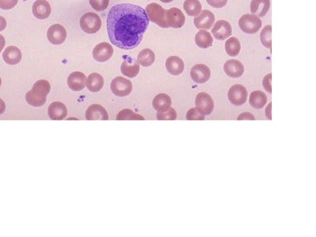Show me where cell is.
<instances>
[{
  "label": "cell",
  "instance_id": "ffe728a7",
  "mask_svg": "<svg viewBox=\"0 0 316 237\" xmlns=\"http://www.w3.org/2000/svg\"><path fill=\"white\" fill-rule=\"evenodd\" d=\"M224 70L228 76L237 78L244 74V65L237 59H230L225 63Z\"/></svg>",
  "mask_w": 316,
  "mask_h": 237
},
{
  "label": "cell",
  "instance_id": "30bf717a",
  "mask_svg": "<svg viewBox=\"0 0 316 237\" xmlns=\"http://www.w3.org/2000/svg\"><path fill=\"white\" fill-rule=\"evenodd\" d=\"M121 73L124 76L133 78L139 74L140 65L137 59H134L129 55H125L121 64Z\"/></svg>",
  "mask_w": 316,
  "mask_h": 237
},
{
  "label": "cell",
  "instance_id": "60d3db41",
  "mask_svg": "<svg viewBox=\"0 0 316 237\" xmlns=\"http://www.w3.org/2000/svg\"><path fill=\"white\" fill-rule=\"evenodd\" d=\"M5 44H6V41H5V38L3 37L1 34H0V53L2 52L3 49L4 48V46H5Z\"/></svg>",
  "mask_w": 316,
  "mask_h": 237
},
{
  "label": "cell",
  "instance_id": "3957f363",
  "mask_svg": "<svg viewBox=\"0 0 316 237\" xmlns=\"http://www.w3.org/2000/svg\"><path fill=\"white\" fill-rule=\"evenodd\" d=\"M101 19L96 14L88 12L84 14L80 19L81 30L88 34L97 33L101 28Z\"/></svg>",
  "mask_w": 316,
  "mask_h": 237
},
{
  "label": "cell",
  "instance_id": "5b68a950",
  "mask_svg": "<svg viewBox=\"0 0 316 237\" xmlns=\"http://www.w3.org/2000/svg\"><path fill=\"white\" fill-rule=\"evenodd\" d=\"M239 26L244 33L254 34L259 32L262 27V21L256 15L247 14L243 15L239 20Z\"/></svg>",
  "mask_w": 316,
  "mask_h": 237
},
{
  "label": "cell",
  "instance_id": "ac0fdd59",
  "mask_svg": "<svg viewBox=\"0 0 316 237\" xmlns=\"http://www.w3.org/2000/svg\"><path fill=\"white\" fill-rule=\"evenodd\" d=\"M86 84V77L83 73L79 71L73 72L67 78L69 88L75 92L83 90Z\"/></svg>",
  "mask_w": 316,
  "mask_h": 237
},
{
  "label": "cell",
  "instance_id": "836d02e7",
  "mask_svg": "<svg viewBox=\"0 0 316 237\" xmlns=\"http://www.w3.org/2000/svg\"><path fill=\"white\" fill-rule=\"evenodd\" d=\"M186 119L187 120H204L205 115L200 112L197 108H193L187 111Z\"/></svg>",
  "mask_w": 316,
  "mask_h": 237
},
{
  "label": "cell",
  "instance_id": "484cf974",
  "mask_svg": "<svg viewBox=\"0 0 316 237\" xmlns=\"http://www.w3.org/2000/svg\"><path fill=\"white\" fill-rule=\"evenodd\" d=\"M266 102H267V97L263 91L256 90L250 95V105L253 109H262L266 105Z\"/></svg>",
  "mask_w": 316,
  "mask_h": 237
},
{
  "label": "cell",
  "instance_id": "44dd1931",
  "mask_svg": "<svg viewBox=\"0 0 316 237\" xmlns=\"http://www.w3.org/2000/svg\"><path fill=\"white\" fill-rule=\"evenodd\" d=\"M167 70L172 75H179L183 73L185 65L183 61L178 56H170L167 59L165 63Z\"/></svg>",
  "mask_w": 316,
  "mask_h": 237
},
{
  "label": "cell",
  "instance_id": "4dcf8cb0",
  "mask_svg": "<svg viewBox=\"0 0 316 237\" xmlns=\"http://www.w3.org/2000/svg\"><path fill=\"white\" fill-rule=\"evenodd\" d=\"M117 120H145V118L131 109H124L117 114Z\"/></svg>",
  "mask_w": 316,
  "mask_h": 237
},
{
  "label": "cell",
  "instance_id": "d6a6232c",
  "mask_svg": "<svg viewBox=\"0 0 316 237\" xmlns=\"http://www.w3.org/2000/svg\"><path fill=\"white\" fill-rule=\"evenodd\" d=\"M177 117L176 112L173 108H169L168 110L164 112H157V120H175Z\"/></svg>",
  "mask_w": 316,
  "mask_h": 237
},
{
  "label": "cell",
  "instance_id": "4fadbf2b",
  "mask_svg": "<svg viewBox=\"0 0 316 237\" xmlns=\"http://www.w3.org/2000/svg\"><path fill=\"white\" fill-rule=\"evenodd\" d=\"M215 15L209 10L201 11L200 15L194 19V26L198 30H209L215 24Z\"/></svg>",
  "mask_w": 316,
  "mask_h": 237
},
{
  "label": "cell",
  "instance_id": "4316f807",
  "mask_svg": "<svg viewBox=\"0 0 316 237\" xmlns=\"http://www.w3.org/2000/svg\"><path fill=\"white\" fill-rule=\"evenodd\" d=\"M194 41L197 46L200 48H208L213 44V37L209 32L201 30L196 33Z\"/></svg>",
  "mask_w": 316,
  "mask_h": 237
},
{
  "label": "cell",
  "instance_id": "cb8c5ba5",
  "mask_svg": "<svg viewBox=\"0 0 316 237\" xmlns=\"http://www.w3.org/2000/svg\"><path fill=\"white\" fill-rule=\"evenodd\" d=\"M270 0H252L251 3V11L252 15L264 17L270 9Z\"/></svg>",
  "mask_w": 316,
  "mask_h": 237
},
{
  "label": "cell",
  "instance_id": "5bb4252c",
  "mask_svg": "<svg viewBox=\"0 0 316 237\" xmlns=\"http://www.w3.org/2000/svg\"><path fill=\"white\" fill-rule=\"evenodd\" d=\"M210 69L205 64H197L190 70V77L197 84H203L210 78Z\"/></svg>",
  "mask_w": 316,
  "mask_h": 237
},
{
  "label": "cell",
  "instance_id": "f35d334b",
  "mask_svg": "<svg viewBox=\"0 0 316 237\" xmlns=\"http://www.w3.org/2000/svg\"><path fill=\"white\" fill-rule=\"evenodd\" d=\"M246 119L249 120H255V116H252L249 112H244V113L240 115L237 118V120H246Z\"/></svg>",
  "mask_w": 316,
  "mask_h": 237
},
{
  "label": "cell",
  "instance_id": "83f0119b",
  "mask_svg": "<svg viewBox=\"0 0 316 237\" xmlns=\"http://www.w3.org/2000/svg\"><path fill=\"white\" fill-rule=\"evenodd\" d=\"M154 61H155V54L150 48L142 50L138 55V62L139 64L144 67L151 66L154 63Z\"/></svg>",
  "mask_w": 316,
  "mask_h": 237
},
{
  "label": "cell",
  "instance_id": "7bdbcfd3",
  "mask_svg": "<svg viewBox=\"0 0 316 237\" xmlns=\"http://www.w3.org/2000/svg\"><path fill=\"white\" fill-rule=\"evenodd\" d=\"M161 2L164 3V4H168V3H171L173 1V0H160Z\"/></svg>",
  "mask_w": 316,
  "mask_h": 237
},
{
  "label": "cell",
  "instance_id": "7a4b0ae2",
  "mask_svg": "<svg viewBox=\"0 0 316 237\" xmlns=\"http://www.w3.org/2000/svg\"><path fill=\"white\" fill-rule=\"evenodd\" d=\"M51 85L47 80H39L34 83L31 90L26 95V100L29 105L33 107H41L47 101V96L50 93Z\"/></svg>",
  "mask_w": 316,
  "mask_h": 237
},
{
  "label": "cell",
  "instance_id": "ab89813d",
  "mask_svg": "<svg viewBox=\"0 0 316 237\" xmlns=\"http://www.w3.org/2000/svg\"><path fill=\"white\" fill-rule=\"evenodd\" d=\"M7 27V21L4 17L0 16V32L5 30Z\"/></svg>",
  "mask_w": 316,
  "mask_h": 237
},
{
  "label": "cell",
  "instance_id": "d590c367",
  "mask_svg": "<svg viewBox=\"0 0 316 237\" xmlns=\"http://www.w3.org/2000/svg\"><path fill=\"white\" fill-rule=\"evenodd\" d=\"M19 0H0V9L12 10L17 5Z\"/></svg>",
  "mask_w": 316,
  "mask_h": 237
},
{
  "label": "cell",
  "instance_id": "f1b7e54d",
  "mask_svg": "<svg viewBox=\"0 0 316 237\" xmlns=\"http://www.w3.org/2000/svg\"><path fill=\"white\" fill-rule=\"evenodd\" d=\"M183 9L189 16H198L201 11V3L198 0H185Z\"/></svg>",
  "mask_w": 316,
  "mask_h": 237
},
{
  "label": "cell",
  "instance_id": "e575fe53",
  "mask_svg": "<svg viewBox=\"0 0 316 237\" xmlns=\"http://www.w3.org/2000/svg\"><path fill=\"white\" fill-rule=\"evenodd\" d=\"M89 4L95 11H103L109 7L110 0H89Z\"/></svg>",
  "mask_w": 316,
  "mask_h": 237
},
{
  "label": "cell",
  "instance_id": "277c9868",
  "mask_svg": "<svg viewBox=\"0 0 316 237\" xmlns=\"http://www.w3.org/2000/svg\"><path fill=\"white\" fill-rule=\"evenodd\" d=\"M145 11L150 22H154L160 27L165 29L168 28L165 20L166 10L164 9L161 5L152 3L147 5Z\"/></svg>",
  "mask_w": 316,
  "mask_h": 237
},
{
  "label": "cell",
  "instance_id": "7c38bea8",
  "mask_svg": "<svg viewBox=\"0 0 316 237\" xmlns=\"http://www.w3.org/2000/svg\"><path fill=\"white\" fill-rule=\"evenodd\" d=\"M195 106L205 116L209 115L213 112L215 103L211 96L206 93H199L195 98Z\"/></svg>",
  "mask_w": 316,
  "mask_h": 237
},
{
  "label": "cell",
  "instance_id": "8992f818",
  "mask_svg": "<svg viewBox=\"0 0 316 237\" xmlns=\"http://www.w3.org/2000/svg\"><path fill=\"white\" fill-rule=\"evenodd\" d=\"M110 87L112 92L120 98H124L129 95L133 88L132 82L124 77H115L112 81Z\"/></svg>",
  "mask_w": 316,
  "mask_h": 237
},
{
  "label": "cell",
  "instance_id": "603a6c76",
  "mask_svg": "<svg viewBox=\"0 0 316 237\" xmlns=\"http://www.w3.org/2000/svg\"><path fill=\"white\" fill-rule=\"evenodd\" d=\"M172 105V99L165 94H160L153 100V107L157 112H166Z\"/></svg>",
  "mask_w": 316,
  "mask_h": 237
},
{
  "label": "cell",
  "instance_id": "9c48e42d",
  "mask_svg": "<svg viewBox=\"0 0 316 237\" xmlns=\"http://www.w3.org/2000/svg\"><path fill=\"white\" fill-rule=\"evenodd\" d=\"M47 37L51 44L59 45L63 44L67 38V31L61 25L54 24L48 29Z\"/></svg>",
  "mask_w": 316,
  "mask_h": 237
},
{
  "label": "cell",
  "instance_id": "7402d4cb",
  "mask_svg": "<svg viewBox=\"0 0 316 237\" xmlns=\"http://www.w3.org/2000/svg\"><path fill=\"white\" fill-rule=\"evenodd\" d=\"M22 58V52L19 48L15 46L8 47L3 54V59L9 65H17L20 63Z\"/></svg>",
  "mask_w": 316,
  "mask_h": 237
},
{
  "label": "cell",
  "instance_id": "b9f144b4",
  "mask_svg": "<svg viewBox=\"0 0 316 237\" xmlns=\"http://www.w3.org/2000/svg\"><path fill=\"white\" fill-rule=\"evenodd\" d=\"M6 110V105L2 99H0V115H2Z\"/></svg>",
  "mask_w": 316,
  "mask_h": 237
},
{
  "label": "cell",
  "instance_id": "ba28073f",
  "mask_svg": "<svg viewBox=\"0 0 316 237\" xmlns=\"http://www.w3.org/2000/svg\"><path fill=\"white\" fill-rule=\"evenodd\" d=\"M165 20L168 28L180 29L185 24V16L179 8H171L166 11Z\"/></svg>",
  "mask_w": 316,
  "mask_h": 237
},
{
  "label": "cell",
  "instance_id": "1f68e13d",
  "mask_svg": "<svg viewBox=\"0 0 316 237\" xmlns=\"http://www.w3.org/2000/svg\"><path fill=\"white\" fill-rule=\"evenodd\" d=\"M272 26L268 25L261 32L260 40L263 46L266 48H271L272 46Z\"/></svg>",
  "mask_w": 316,
  "mask_h": 237
},
{
  "label": "cell",
  "instance_id": "9a60e30c",
  "mask_svg": "<svg viewBox=\"0 0 316 237\" xmlns=\"http://www.w3.org/2000/svg\"><path fill=\"white\" fill-rule=\"evenodd\" d=\"M232 26L227 21L219 20L215 23L212 29V34L214 37L219 40L223 41L229 38L232 35Z\"/></svg>",
  "mask_w": 316,
  "mask_h": 237
},
{
  "label": "cell",
  "instance_id": "ee69618b",
  "mask_svg": "<svg viewBox=\"0 0 316 237\" xmlns=\"http://www.w3.org/2000/svg\"><path fill=\"white\" fill-rule=\"evenodd\" d=\"M1 85H2V80H1V77H0V87H1Z\"/></svg>",
  "mask_w": 316,
  "mask_h": 237
},
{
  "label": "cell",
  "instance_id": "d6986e66",
  "mask_svg": "<svg viewBox=\"0 0 316 237\" xmlns=\"http://www.w3.org/2000/svg\"><path fill=\"white\" fill-rule=\"evenodd\" d=\"M48 113L52 120H63L67 116V107L61 102L55 101L48 107Z\"/></svg>",
  "mask_w": 316,
  "mask_h": 237
},
{
  "label": "cell",
  "instance_id": "f546056e",
  "mask_svg": "<svg viewBox=\"0 0 316 237\" xmlns=\"http://www.w3.org/2000/svg\"><path fill=\"white\" fill-rule=\"evenodd\" d=\"M241 42L239 41L237 37H231L228 39V41L226 42V53L230 56H237L241 52Z\"/></svg>",
  "mask_w": 316,
  "mask_h": 237
},
{
  "label": "cell",
  "instance_id": "52a82bcc",
  "mask_svg": "<svg viewBox=\"0 0 316 237\" xmlns=\"http://www.w3.org/2000/svg\"><path fill=\"white\" fill-rule=\"evenodd\" d=\"M228 98L232 105L241 106L244 105L248 99V91L242 85H234L229 90Z\"/></svg>",
  "mask_w": 316,
  "mask_h": 237
},
{
  "label": "cell",
  "instance_id": "d4e9b609",
  "mask_svg": "<svg viewBox=\"0 0 316 237\" xmlns=\"http://www.w3.org/2000/svg\"><path fill=\"white\" fill-rule=\"evenodd\" d=\"M85 86L90 92H99L103 87V77L97 73H92L87 77Z\"/></svg>",
  "mask_w": 316,
  "mask_h": 237
},
{
  "label": "cell",
  "instance_id": "2e32d148",
  "mask_svg": "<svg viewBox=\"0 0 316 237\" xmlns=\"http://www.w3.org/2000/svg\"><path fill=\"white\" fill-rule=\"evenodd\" d=\"M85 119L86 120H109L110 116L103 106L94 104L87 109Z\"/></svg>",
  "mask_w": 316,
  "mask_h": 237
},
{
  "label": "cell",
  "instance_id": "74e56055",
  "mask_svg": "<svg viewBox=\"0 0 316 237\" xmlns=\"http://www.w3.org/2000/svg\"><path fill=\"white\" fill-rule=\"evenodd\" d=\"M271 74H267V75L263 78V87H264L265 90H266L269 94H272L271 83H270V81H271Z\"/></svg>",
  "mask_w": 316,
  "mask_h": 237
},
{
  "label": "cell",
  "instance_id": "8d00e7d4",
  "mask_svg": "<svg viewBox=\"0 0 316 237\" xmlns=\"http://www.w3.org/2000/svg\"><path fill=\"white\" fill-rule=\"evenodd\" d=\"M207 4L214 8H223L227 4L228 0H206Z\"/></svg>",
  "mask_w": 316,
  "mask_h": 237
},
{
  "label": "cell",
  "instance_id": "e0dca14e",
  "mask_svg": "<svg viewBox=\"0 0 316 237\" xmlns=\"http://www.w3.org/2000/svg\"><path fill=\"white\" fill-rule=\"evenodd\" d=\"M32 11L37 19L43 20L50 16L52 8L47 0H37L33 5Z\"/></svg>",
  "mask_w": 316,
  "mask_h": 237
},
{
  "label": "cell",
  "instance_id": "8fae6325",
  "mask_svg": "<svg viewBox=\"0 0 316 237\" xmlns=\"http://www.w3.org/2000/svg\"><path fill=\"white\" fill-rule=\"evenodd\" d=\"M113 52L114 50L112 44L107 42H102L95 47L92 51V57L97 62L103 63L111 59Z\"/></svg>",
  "mask_w": 316,
  "mask_h": 237
},
{
  "label": "cell",
  "instance_id": "6da1fadb",
  "mask_svg": "<svg viewBox=\"0 0 316 237\" xmlns=\"http://www.w3.org/2000/svg\"><path fill=\"white\" fill-rule=\"evenodd\" d=\"M148 16L143 8L130 4L112 8L107 19V30L112 44L124 50L137 48L148 28Z\"/></svg>",
  "mask_w": 316,
  "mask_h": 237
}]
</instances>
